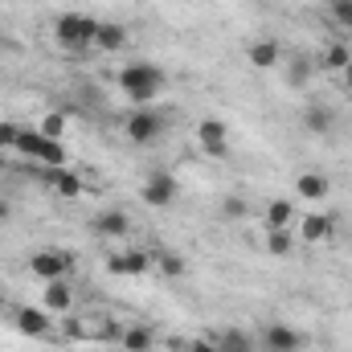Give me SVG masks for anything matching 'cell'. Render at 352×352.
<instances>
[{"mask_svg":"<svg viewBox=\"0 0 352 352\" xmlns=\"http://www.w3.org/2000/svg\"><path fill=\"white\" fill-rule=\"evenodd\" d=\"M164 82L168 78H164V70L156 62H131V66L119 70V87L135 107H152V98L164 90Z\"/></svg>","mask_w":352,"mask_h":352,"instance_id":"1","label":"cell"},{"mask_svg":"<svg viewBox=\"0 0 352 352\" xmlns=\"http://www.w3.org/2000/svg\"><path fill=\"white\" fill-rule=\"evenodd\" d=\"M94 33H98V21L87 16V12H62L54 21V37L62 50L78 54V50H94Z\"/></svg>","mask_w":352,"mask_h":352,"instance_id":"2","label":"cell"},{"mask_svg":"<svg viewBox=\"0 0 352 352\" xmlns=\"http://www.w3.org/2000/svg\"><path fill=\"white\" fill-rule=\"evenodd\" d=\"M16 152L29 156V160H41L45 168H66V148H62V140H45L41 131H25V127H21Z\"/></svg>","mask_w":352,"mask_h":352,"instance_id":"3","label":"cell"},{"mask_svg":"<svg viewBox=\"0 0 352 352\" xmlns=\"http://www.w3.org/2000/svg\"><path fill=\"white\" fill-rule=\"evenodd\" d=\"M123 131H127L131 144H156V140L164 135V115L152 111V107H135V111L127 115Z\"/></svg>","mask_w":352,"mask_h":352,"instance_id":"4","label":"cell"},{"mask_svg":"<svg viewBox=\"0 0 352 352\" xmlns=\"http://www.w3.org/2000/svg\"><path fill=\"white\" fill-rule=\"evenodd\" d=\"M140 197H144V205H152V209H168V205H176V197H180V184H176L173 173H152V176H144Z\"/></svg>","mask_w":352,"mask_h":352,"instance_id":"5","label":"cell"},{"mask_svg":"<svg viewBox=\"0 0 352 352\" xmlns=\"http://www.w3.org/2000/svg\"><path fill=\"white\" fill-rule=\"evenodd\" d=\"M12 324H16V332L29 336V340L54 336V324H50V311H45V307H16V311H12Z\"/></svg>","mask_w":352,"mask_h":352,"instance_id":"6","label":"cell"},{"mask_svg":"<svg viewBox=\"0 0 352 352\" xmlns=\"http://www.w3.org/2000/svg\"><path fill=\"white\" fill-rule=\"evenodd\" d=\"M156 266V258L148 250H127V254H107V274H119V278H140Z\"/></svg>","mask_w":352,"mask_h":352,"instance_id":"7","label":"cell"},{"mask_svg":"<svg viewBox=\"0 0 352 352\" xmlns=\"http://www.w3.org/2000/svg\"><path fill=\"white\" fill-rule=\"evenodd\" d=\"M197 144H201V152L226 160V156H230V131H226V123H221V119H201V127H197Z\"/></svg>","mask_w":352,"mask_h":352,"instance_id":"8","label":"cell"},{"mask_svg":"<svg viewBox=\"0 0 352 352\" xmlns=\"http://www.w3.org/2000/svg\"><path fill=\"white\" fill-rule=\"evenodd\" d=\"M29 274H37L41 283H54V278H66L70 274V258L58 254V250H41L29 258Z\"/></svg>","mask_w":352,"mask_h":352,"instance_id":"9","label":"cell"},{"mask_svg":"<svg viewBox=\"0 0 352 352\" xmlns=\"http://www.w3.org/2000/svg\"><path fill=\"white\" fill-rule=\"evenodd\" d=\"M263 344H266V352H299L307 344V336L295 332L291 324H270L263 332Z\"/></svg>","mask_w":352,"mask_h":352,"instance_id":"10","label":"cell"},{"mask_svg":"<svg viewBox=\"0 0 352 352\" xmlns=\"http://www.w3.org/2000/svg\"><path fill=\"white\" fill-rule=\"evenodd\" d=\"M45 291H41V307L50 311V316H70V307H74V291H70V283L66 278H54V283H41Z\"/></svg>","mask_w":352,"mask_h":352,"instance_id":"11","label":"cell"},{"mask_svg":"<svg viewBox=\"0 0 352 352\" xmlns=\"http://www.w3.org/2000/svg\"><path fill=\"white\" fill-rule=\"evenodd\" d=\"M127 230H131V217H127V209H102V213L94 217V234H98V238H107V242H119V238H127Z\"/></svg>","mask_w":352,"mask_h":352,"instance_id":"12","label":"cell"},{"mask_svg":"<svg viewBox=\"0 0 352 352\" xmlns=\"http://www.w3.org/2000/svg\"><path fill=\"white\" fill-rule=\"evenodd\" d=\"M246 58H250L254 70H274V66L283 62V41H278V37H258V41L246 50Z\"/></svg>","mask_w":352,"mask_h":352,"instance_id":"13","label":"cell"},{"mask_svg":"<svg viewBox=\"0 0 352 352\" xmlns=\"http://www.w3.org/2000/svg\"><path fill=\"white\" fill-rule=\"evenodd\" d=\"M94 50H102V54H119V50H127V29L115 25V21H98Z\"/></svg>","mask_w":352,"mask_h":352,"instance_id":"14","label":"cell"},{"mask_svg":"<svg viewBox=\"0 0 352 352\" xmlns=\"http://www.w3.org/2000/svg\"><path fill=\"white\" fill-rule=\"evenodd\" d=\"M45 180L54 184V192H58V197H70V201H74V197H82V188H87V184H82V176L70 173V168H45Z\"/></svg>","mask_w":352,"mask_h":352,"instance_id":"15","label":"cell"},{"mask_svg":"<svg viewBox=\"0 0 352 352\" xmlns=\"http://www.w3.org/2000/svg\"><path fill=\"white\" fill-rule=\"evenodd\" d=\"M299 234H303V242H328V238L336 234V217H328V213H307Z\"/></svg>","mask_w":352,"mask_h":352,"instance_id":"16","label":"cell"},{"mask_svg":"<svg viewBox=\"0 0 352 352\" xmlns=\"http://www.w3.org/2000/svg\"><path fill=\"white\" fill-rule=\"evenodd\" d=\"M303 127H307L311 135H328V131L336 127V111H332V107H324V102H316V107H307V111H303Z\"/></svg>","mask_w":352,"mask_h":352,"instance_id":"17","label":"cell"},{"mask_svg":"<svg viewBox=\"0 0 352 352\" xmlns=\"http://www.w3.org/2000/svg\"><path fill=\"white\" fill-rule=\"evenodd\" d=\"M295 192H299L303 201H324V197L332 192V184H328L324 173H303L299 180H295Z\"/></svg>","mask_w":352,"mask_h":352,"instance_id":"18","label":"cell"},{"mask_svg":"<svg viewBox=\"0 0 352 352\" xmlns=\"http://www.w3.org/2000/svg\"><path fill=\"white\" fill-rule=\"evenodd\" d=\"M213 340H217V352H254V336L238 332V328H230V332H221Z\"/></svg>","mask_w":352,"mask_h":352,"instance_id":"19","label":"cell"},{"mask_svg":"<svg viewBox=\"0 0 352 352\" xmlns=\"http://www.w3.org/2000/svg\"><path fill=\"white\" fill-rule=\"evenodd\" d=\"M311 74H316V62H311L307 54H295L291 66H287V87H303Z\"/></svg>","mask_w":352,"mask_h":352,"instance_id":"20","label":"cell"},{"mask_svg":"<svg viewBox=\"0 0 352 352\" xmlns=\"http://www.w3.org/2000/svg\"><path fill=\"white\" fill-rule=\"evenodd\" d=\"M291 217H295V205H291L287 197H274V201L266 205V226H270V230H283Z\"/></svg>","mask_w":352,"mask_h":352,"instance_id":"21","label":"cell"},{"mask_svg":"<svg viewBox=\"0 0 352 352\" xmlns=\"http://www.w3.org/2000/svg\"><path fill=\"white\" fill-rule=\"evenodd\" d=\"M324 66L336 70V74H344V70L352 66V50L344 45V41H332V45L324 50Z\"/></svg>","mask_w":352,"mask_h":352,"instance_id":"22","label":"cell"},{"mask_svg":"<svg viewBox=\"0 0 352 352\" xmlns=\"http://www.w3.org/2000/svg\"><path fill=\"white\" fill-rule=\"evenodd\" d=\"M152 344H156V336H152V328H144V324H135V328L123 332V349L127 352H148Z\"/></svg>","mask_w":352,"mask_h":352,"instance_id":"23","label":"cell"},{"mask_svg":"<svg viewBox=\"0 0 352 352\" xmlns=\"http://www.w3.org/2000/svg\"><path fill=\"white\" fill-rule=\"evenodd\" d=\"M74 340H87V328H82V320L66 316V320H62V328L54 332V344H74Z\"/></svg>","mask_w":352,"mask_h":352,"instance_id":"24","label":"cell"},{"mask_svg":"<svg viewBox=\"0 0 352 352\" xmlns=\"http://www.w3.org/2000/svg\"><path fill=\"white\" fill-rule=\"evenodd\" d=\"M45 140H62L66 135V111H45V119H41V127H37Z\"/></svg>","mask_w":352,"mask_h":352,"instance_id":"25","label":"cell"},{"mask_svg":"<svg viewBox=\"0 0 352 352\" xmlns=\"http://www.w3.org/2000/svg\"><path fill=\"white\" fill-rule=\"evenodd\" d=\"M266 250H270V254H278V258H283V254H291V250H295L291 230H287V226H283V230H270V234H266Z\"/></svg>","mask_w":352,"mask_h":352,"instance_id":"26","label":"cell"},{"mask_svg":"<svg viewBox=\"0 0 352 352\" xmlns=\"http://www.w3.org/2000/svg\"><path fill=\"white\" fill-rule=\"evenodd\" d=\"M156 270H160L164 278H180V274H184V258L173 254V250H160V254H156Z\"/></svg>","mask_w":352,"mask_h":352,"instance_id":"27","label":"cell"},{"mask_svg":"<svg viewBox=\"0 0 352 352\" xmlns=\"http://www.w3.org/2000/svg\"><path fill=\"white\" fill-rule=\"evenodd\" d=\"M221 213H226L230 221H242V217L250 213V205H246V197H238V192H234V197H226V201H221Z\"/></svg>","mask_w":352,"mask_h":352,"instance_id":"28","label":"cell"},{"mask_svg":"<svg viewBox=\"0 0 352 352\" xmlns=\"http://www.w3.org/2000/svg\"><path fill=\"white\" fill-rule=\"evenodd\" d=\"M328 16H332L340 29H352V0H332V4H328Z\"/></svg>","mask_w":352,"mask_h":352,"instance_id":"29","label":"cell"},{"mask_svg":"<svg viewBox=\"0 0 352 352\" xmlns=\"http://www.w3.org/2000/svg\"><path fill=\"white\" fill-rule=\"evenodd\" d=\"M16 140H21V127L12 123V119H0V152H16Z\"/></svg>","mask_w":352,"mask_h":352,"instance_id":"30","label":"cell"},{"mask_svg":"<svg viewBox=\"0 0 352 352\" xmlns=\"http://www.w3.org/2000/svg\"><path fill=\"white\" fill-rule=\"evenodd\" d=\"M123 332H127L123 324H102L98 328V344H123Z\"/></svg>","mask_w":352,"mask_h":352,"instance_id":"31","label":"cell"},{"mask_svg":"<svg viewBox=\"0 0 352 352\" xmlns=\"http://www.w3.org/2000/svg\"><path fill=\"white\" fill-rule=\"evenodd\" d=\"M188 352H217V340L213 336H197V340H188Z\"/></svg>","mask_w":352,"mask_h":352,"instance_id":"32","label":"cell"},{"mask_svg":"<svg viewBox=\"0 0 352 352\" xmlns=\"http://www.w3.org/2000/svg\"><path fill=\"white\" fill-rule=\"evenodd\" d=\"M8 217H12V205H8V201L0 197V221H8Z\"/></svg>","mask_w":352,"mask_h":352,"instance_id":"33","label":"cell"},{"mask_svg":"<svg viewBox=\"0 0 352 352\" xmlns=\"http://www.w3.org/2000/svg\"><path fill=\"white\" fill-rule=\"evenodd\" d=\"M340 78H344V90H349V94H352V66H349V70H344V74H340Z\"/></svg>","mask_w":352,"mask_h":352,"instance_id":"34","label":"cell"},{"mask_svg":"<svg viewBox=\"0 0 352 352\" xmlns=\"http://www.w3.org/2000/svg\"><path fill=\"white\" fill-rule=\"evenodd\" d=\"M0 4H4V0H0Z\"/></svg>","mask_w":352,"mask_h":352,"instance_id":"35","label":"cell"}]
</instances>
